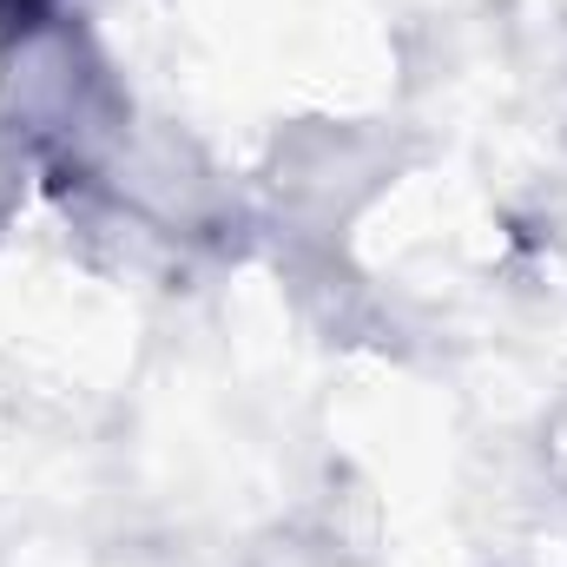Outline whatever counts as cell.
I'll use <instances>...</instances> for the list:
<instances>
[{
  "label": "cell",
  "instance_id": "obj_1",
  "mask_svg": "<svg viewBox=\"0 0 567 567\" xmlns=\"http://www.w3.org/2000/svg\"><path fill=\"white\" fill-rule=\"evenodd\" d=\"M47 0H0V27H33Z\"/></svg>",
  "mask_w": 567,
  "mask_h": 567
}]
</instances>
